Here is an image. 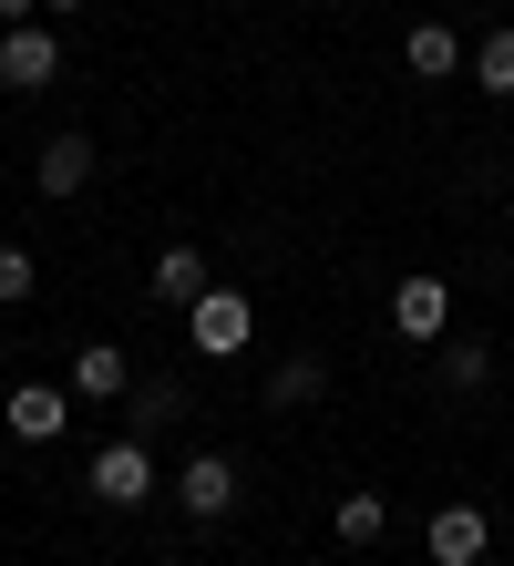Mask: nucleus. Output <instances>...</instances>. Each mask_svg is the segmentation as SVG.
<instances>
[{
    "instance_id": "nucleus-8",
    "label": "nucleus",
    "mask_w": 514,
    "mask_h": 566,
    "mask_svg": "<svg viewBox=\"0 0 514 566\" xmlns=\"http://www.w3.org/2000/svg\"><path fill=\"white\" fill-rule=\"evenodd\" d=\"M401 62H411L422 83H453L463 62H473V42H463L453 21H411V31H401Z\"/></svg>"
},
{
    "instance_id": "nucleus-12",
    "label": "nucleus",
    "mask_w": 514,
    "mask_h": 566,
    "mask_svg": "<svg viewBox=\"0 0 514 566\" xmlns=\"http://www.w3.org/2000/svg\"><path fill=\"white\" fill-rule=\"evenodd\" d=\"M319 391H329V360L319 350H289L279 371H268V412H319Z\"/></svg>"
},
{
    "instance_id": "nucleus-15",
    "label": "nucleus",
    "mask_w": 514,
    "mask_h": 566,
    "mask_svg": "<svg viewBox=\"0 0 514 566\" xmlns=\"http://www.w3.org/2000/svg\"><path fill=\"white\" fill-rule=\"evenodd\" d=\"M124 412H134V432H165V422L186 412V381H165V371H145V381L124 391Z\"/></svg>"
},
{
    "instance_id": "nucleus-17",
    "label": "nucleus",
    "mask_w": 514,
    "mask_h": 566,
    "mask_svg": "<svg viewBox=\"0 0 514 566\" xmlns=\"http://www.w3.org/2000/svg\"><path fill=\"white\" fill-rule=\"evenodd\" d=\"M31 289H42V258H31V248H0V310H21Z\"/></svg>"
},
{
    "instance_id": "nucleus-6",
    "label": "nucleus",
    "mask_w": 514,
    "mask_h": 566,
    "mask_svg": "<svg viewBox=\"0 0 514 566\" xmlns=\"http://www.w3.org/2000/svg\"><path fill=\"white\" fill-rule=\"evenodd\" d=\"M176 505H186L196 525H217V515L237 505V453H186V474H176Z\"/></svg>"
},
{
    "instance_id": "nucleus-1",
    "label": "nucleus",
    "mask_w": 514,
    "mask_h": 566,
    "mask_svg": "<svg viewBox=\"0 0 514 566\" xmlns=\"http://www.w3.org/2000/svg\"><path fill=\"white\" fill-rule=\"evenodd\" d=\"M83 494H93V505H114V515L155 505V443H145V432H114V443L83 463Z\"/></svg>"
},
{
    "instance_id": "nucleus-10",
    "label": "nucleus",
    "mask_w": 514,
    "mask_h": 566,
    "mask_svg": "<svg viewBox=\"0 0 514 566\" xmlns=\"http://www.w3.org/2000/svg\"><path fill=\"white\" fill-rule=\"evenodd\" d=\"M93 165H103L93 135H52L42 155H31V186H42V196H83V186H93Z\"/></svg>"
},
{
    "instance_id": "nucleus-16",
    "label": "nucleus",
    "mask_w": 514,
    "mask_h": 566,
    "mask_svg": "<svg viewBox=\"0 0 514 566\" xmlns=\"http://www.w3.org/2000/svg\"><path fill=\"white\" fill-rule=\"evenodd\" d=\"M442 381H453V391H484L494 381V350L484 340H442Z\"/></svg>"
},
{
    "instance_id": "nucleus-2",
    "label": "nucleus",
    "mask_w": 514,
    "mask_h": 566,
    "mask_svg": "<svg viewBox=\"0 0 514 566\" xmlns=\"http://www.w3.org/2000/svg\"><path fill=\"white\" fill-rule=\"evenodd\" d=\"M186 340H196V360H237L258 340V298L248 289H206L196 310H186Z\"/></svg>"
},
{
    "instance_id": "nucleus-13",
    "label": "nucleus",
    "mask_w": 514,
    "mask_h": 566,
    "mask_svg": "<svg viewBox=\"0 0 514 566\" xmlns=\"http://www.w3.org/2000/svg\"><path fill=\"white\" fill-rule=\"evenodd\" d=\"M329 536L339 546H381L391 536V494H339V505H329Z\"/></svg>"
},
{
    "instance_id": "nucleus-9",
    "label": "nucleus",
    "mask_w": 514,
    "mask_h": 566,
    "mask_svg": "<svg viewBox=\"0 0 514 566\" xmlns=\"http://www.w3.org/2000/svg\"><path fill=\"white\" fill-rule=\"evenodd\" d=\"M484 546H494L484 505H432V566H484Z\"/></svg>"
},
{
    "instance_id": "nucleus-4",
    "label": "nucleus",
    "mask_w": 514,
    "mask_h": 566,
    "mask_svg": "<svg viewBox=\"0 0 514 566\" xmlns=\"http://www.w3.org/2000/svg\"><path fill=\"white\" fill-rule=\"evenodd\" d=\"M0 422H11V443H62V422H73V381H21L11 402H0Z\"/></svg>"
},
{
    "instance_id": "nucleus-14",
    "label": "nucleus",
    "mask_w": 514,
    "mask_h": 566,
    "mask_svg": "<svg viewBox=\"0 0 514 566\" xmlns=\"http://www.w3.org/2000/svg\"><path fill=\"white\" fill-rule=\"evenodd\" d=\"M463 73H473V93H494V104H514V21L473 42V62H463Z\"/></svg>"
},
{
    "instance_id": "nucleus-5",
    "label": "nucleus",
    "mask_w": 514,
    "mask_h": 566,
    "mask_svg": "<svg viewBox=\"0 0 514 566\" xmlns=\"http://www.w3.org/2000/svg\"><path fill=\"white\" fill-rule=\"evenodd\" d=\"M391 329H401L411 350H432L442 329H453V289H442L432 269H422V279H401V289H391Z\"/></svg>"
},
{
    "instance_id": "nucleus-18",
    "label": "nucleus",
    "mask_w": 514,
    "mask_h": 566,
    "mask_svg": "<svg viewBox=\"0 0 514 566\" xmlns=\"http://www.w3.org/2000/svg\"><path fill=\"white\" fill-rule=\"evenodd\" d=\"M11 21H42V0H0V31H11Z\"/></svg>"
},
{
    "instance_id": "nucleus-3",
    "label": "nucleus",
    "mask_w": 514,
    "mask_h": 566,
    "mask_svg": "<svg viewBox=\"0 0 514 566\" xmlns=\"http://www.w3.org/2000/svg\"><path fill=\"white\" fill-rule=\"evenodd\" d=\"M42 83H62V42L42 21H11L0 31V93H42Z\"/></svg>"
},
{
    "instance_id": "nucleus-7",
    "label": "nucleus",
    "mask_w": 514,
    "mask_h": 566,
    "mask_svg": "<svg viewBox=\"0 0 514 566\" xmlns=\"http://www.w3.org/2000/svg\"><path fill=\"white\" fill-rule=\"evenodd\" d=\"M145 289L165 298V310H196V298L217 289V258H206V248H155V269H145Z\"/></svg>"
},
{
    "instance_id": "nucleus-11",
    "label": "nucleus",
    "mask_w": 514,
    "mask_h": 566,
    "mask_svg": "<svg viewBox=\"0 0 514 566\" xmlns=\"http://www.w3.org/2000/svg\"><path fill=\"white\" fill-rule=\"evenodd\" d=\"M124 391H134V360L114 340H83L73 350V402H124Z\"/></svg>"
},
{
    "instance_id": "nucleus-19",
    "label": "nucleus",
    "mask_w": 514,
    "mask_h": 566,
    "mask_svg": "<svg viewBox=\"0 0 514 566\" xmlns=\"http://www.w3.org/2000/svg\"><path fill=\"white\" fill-rule=\"evenodd\" d=\"M42 11H83V0H42Z\"/></svg>"
}]
</instances>
